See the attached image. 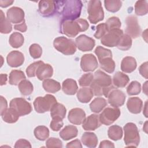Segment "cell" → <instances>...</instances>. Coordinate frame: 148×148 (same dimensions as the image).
Listing matches in <instances>:
<instances>
[{
	"label": "cell",
	"mask_w": 148,
	"mask_h": 148,
	"mask_svg": "<svg viewBox=\"0 0 148 148\" xmlns=\"http://www.w3.org/2000/svg\"><path fill=\"white\" fill-rule=\"evenodd\" d=\"M35 138L39 140H45L49 136V130L47 127L44 125L36 127L34 131Z\"/></svg>",
	"instance_id": "37"
},
{
	"label": "cell",
	"mask_w": 148,
	"mask_h": 148,
	"mask_svg": "<svg viewBox=\"0 0 148 148\" xmlns=\"http://www.w3.org/2000/svg\"><path fill=\"white\" fill-rule=\"evenodd\" d=\"M46 146L47 147H62V142L58 138H50L46 142Z\"/></svg>",
	"instance_id": "50"
},
{
	"label": "cell",
	"mask_w": 148,
	"mask_h": 148,
	"mask_svg": "<svg viewBox=\"0 0 148 148\" xmlns=\"http://www.w3.org/2000/svg\"><path fill=\"white\" fill-rule=\"evenodd\" d=\"M7 75L6 74H1V86L6 84L7 81Z\"/></svg>",
	"instance_id": "59"
},
{
	"label": "cell",
	"mask_w": 148,
	"mask_h": 148,
	"mask_svg": "<svg viewBox=\"0 0 148 148\" xmlns=\"http://www.w3.org/2000/svg\"><path fill=\"white\" fill-rule=\"evenodd\" d=\"M120 116V110L118 108L108 107L104 109L99 116L101 124L109 125L113 124Z\"/></svg>",
	"instance_id": "7"
},
{
	"label": "cell",
	"mask_w": 148,
	"mask_h": 148,
	"mask_svg": "<svg viewBox=\"0 0 148 148\" xmlns=\"http://www.w3.org/2000/svg\"><path fill=\"white\" fill-rule=\"evenodd\" d=\"M86 118V113L81 108H73L68 113V119L69 122L75 125H80Z\"/></svg>",
	"instance_id": "18"
},
{
	"label": "cell",
	"mask_w": 148,
	"mask_h": 148,
	"mask_svg": "<svg viewBox=\"0 0 148 148\" xmlns=\"http://www.w3.org/2000/svg\"><path fill=\"white\" fill-rule=\"evenodd\" d=\"M108 135L109 138L113 140H120L123 136L122 128L117 125H112L108 129Z\"/></svg>",
	"instance_id": "35"
},
{
	"label": "cell",
	"mask_w": 148,
	"mask_h": 148,
	"mask_svg": "<svg viewBox=\"0 0 148 148\" xmlns=\"http://www.w3.org/2000/svg\"><path fill=\"white\" fill-rule=\"evenodd\" d=\"M43 63V61H38L30 64L26 69V73L28 77H35L36 76V72L37 71L38 66Z\"/></svg>",
	"instance_id": "48"
},
{
	"label": "cell",
	"mask_w": 148,
	"mask_h": 148,
	"mask_svg": "<svg viewBox=\"0 0 148 148\" xmlns=\"http://www.w3.org/2000/svg\"><path fill=\"white\" fill-rule=\"evenodd\" d=\"M101 124L99 116L92 114L85 118L82 123V127L86 131H94L98 128Z\"/></svg>",
	"instance_id": "19"
},
{
	"label": "cell",
	"mask_w": 148,
	"mask_h": 148,
	"mask_svg": "<svg viewBox=\"0 0 148 148\" xmlns=\"http://www.w3.org/2000/svg\"><path fill=\"white\" fill-rule=\"evenodd\" d=\"M147 81H146L143 85V92L147 95Z\"/></svg>",
	"instance_id": "60"
},
{
	"label": "cell",
	"mask_w": 148,
	"mask_h": 148,
	"mask_svg": "<svg viewBox=\"0 0 148 148\" xmlns=\"http://www.w3.org/2000/svg\"><path fill=\"white\" fill-rule=\"evenodd\" d=\"M42 86L46 91L50 93H56L61 89L60 83L57 81L51 79L44 80Z\"/></svg>",
	"instance_id": "28"
},
{
	"label": "cell",
	"mask_w": 148,
	"mask_h": 148,
	"mask_svg": "<svg viewBox=\"0 0 148 148\" xmlns=\"http://www.w3.org/2000/svg\"><path fill=\"white\" fill-rule=\"evenodd\" d=\"M57 13L60 15L61 22L75 21L80 17L83 3L81 1L68 0L56 1Z\"/></svg>",
	"instance_id": "1"
},
{
	"label": "cell",
	"mask_w": 148,
	"mask_h": 148,
	"mask_svg": "<svg viewBox=\"0 0 148 148\" xmlns=\"http://www.w3.org/2000/svg\"><path fill=\"white\" fill-rule=\"evenodd\" d=\"M106 24L108 27V30H112L115 29H119L121 25V21L117 17H109L106 23Z\"/></svg>",
	"instance_id": "44"
},
{
	"label": "cell",
	"mask_w": 148,
	"mask_h": 148,
	"mask_svg": "<svg viewBox=\"0 0 148 148\" xmlns=\"http://www.w3.org/2000/svg\"><path fill=\"white\" fill-rule=\"evenodd\" d=\"M104 4L108 11L114 13L120 10L122 5V2L119 0H105L104 1Z\"/></svg>",
	"instance_id": "40"
},
{
	"label": "cell",
	"mask_w": 148,
	"mask_h": 148,
	"mask_svg": "<svg viewBox=\"0 0 148 148\" xmlns=\"http://www.w3.org/2000/svg\"><path fill=\"white\" fill-rule=\"evenodd\" d=\"M136 60L131 56L124 57L121 62V69L125 73H131L136 68Z\"/></svg>",
	"instance_id": "22"
},
{
	"label": "cell",
	"mask_w": 148,
	"mask_h": 148,
	"mask_svg": "<svg viewBox=\"0 0 148 148\" xmlns=\"http://www.w3.org/2000/svg\"><path fill=\"white\" fill-rule=\"evenodd\" d=\"M24 41V36L20 32H15L12 33L9 39L10 45L13 48H18L21 47Z\"/></svg>",
	"instance_id": "33"
},
{
	"label": "cell",
	"mask_w": 148,
	"mask_h": 148,
	"mask_svg": "<svg viewBox=\"0 0 148 148\" xmlns=\"http://www.w3.org/2000/svg\"><path fill=\"white\" fill-rule=\"evenodd\" d=\"M75 43L79 50L82 51H89L95 46V40L86 35H80L76 38Z\"/></svg>",
	"instance_id": "14"
},
{
	"label": "cell",
	"mask_w": 148,
	"mask_h": 148,
	"mask_svg": "<svg viewBox=\"0 0 148 148\" xmlns=\"http://www.w3.org/2000/svg\"><path fill=\"white\" fill-rule=\"evenodd\" d=\"M94 80V75L91 73H85L79 80V85L82 87L90 86Z\"/></svg>",
	"instance_id": "46"
},
{
	"label": "cell",
	"mask_w": 148,
	"mask_h": 148,
	"mask_svg": "<svg viewBox=\"0 0 148 148\" xmlns=\"http://www.w3.org/2000/svg\"><path fill=\"white\" fill-rule=\"evenodd\" d=\"M143 130L146 133H147V121H146L143 127Z\"/></svg>",
	"instance_id": "62"
},
{
	"label": "cell",
	"mask_w": 148,
	"mask_h": 148,
	"mask_svg": "<svg viewBox=\"0 0 148 148\" xmlns=\"http://www.w3.org/2000/svg\"><path fill=\"white\" fill-rule=\"evenodd\" d=\"M10 108L13 109L19 116L28 114L32 111L31 103L23 98L12 99L10 102Z\"/></svg>",
	"instance_id": "6"
},
{
	"label": "cell",
	"mask_w": 148,
	"mask_h": 148,
	"mask_svg": "<svg viewBox=\"0 0 148 148\" xmlns=\"http://www.w3.org/2000/svg\"><path fill=\"white\" fill-rule=\"evenodd\" d=\"M14 2L13 1H8V0H1L0 1V6L1 8H6L11 5Z\"/></svg>",
	"instance_id": "58"
},
{
	"label": "cell",
	"mask_w": 148,
	"mask_h": 148,
	"mask_svg": "<svg viewBox=\"0 0 148 148\" xmlns=\"http://www.w3.org/2000/svg\"><path fill=\"white\" fill-rule=\"evenodd\" d=\"M93 82L98 86L104 88L112 84V79L110 76L101 70H98L94 73Z\"/></svg>",
	"instance_id": "16"
},
{
	"label": "cell",
	"mask_w": 148,
	"mask_h": 148,
	"mask_svg": "<svg viewBox=\"0 0 148 148\" xmlns=\"http://www.w3.org/2000/svg\"><path fill=\"white\" fill-rule=\"evenodd\" d=\"M123 31L119 29L109 31L101 39V43L108 47H117Z\"/></svg>",
	"instance_id": "9"
},
{
	"label": "cell",
	"mask_w": 148,
	"mask_h": 148,
	"mask_svg": "<svg viewBox=\"0 0 148 148\" xmlns=\"http://www.w3.org/2000/svg\"><path fill=\"white\" fill-rule=\"evenodd\" d=\"M29 51L31 56L33 58L37 59L41 57L42 54V49L38 44L34 43L29 46Z\"/></svg>",
	"instance_id": "45"
},
{
	"label": "cell",
	"mask_w": 148,
	"mask_h": 148,
	"mask_svg": "<svg viewBox=\"0 0 148 148\" xmlns=\"http://www.w3.org/2000/svg\"><path fill=\"white\" fill-rule=\"evenodd\" d=\"M141 86L137 81H132L127 87V92L129 95H138L140 92Z\"/></svg>",
	"instance_id": "43"
},
{
	"label": "cell",
	"mask_w": 148,
	"mask_h": 148,
	"mask_svg": "<svg viewBox=\"0 0 148 148\" xmlns=\"http://www.w3.org/2000/svg\"><path fill=\"white\" fill-rule=\"evenodd\" d=\"M76 21L79 24V25L81 27V29L82 30V32L86 31L88 28L89 24L86 20L83 19V18H78L76 20Z\"/></svg>",
	"instance_id": "53"
},
{
	"label": "cell",
	"mask_w": 148,
	"mask_h": 148,
	"mask_svg": "<svg viewBox=\"0 0 148 148\" xmlns=\"http://www.w3.org/2000/svg\"><path fill=\"white\" fill-rule=\"evenodd\" d=\"M109 103L114 108H119L124 105L126 96L121 90L118 89L112 90L109 94L108 97Z\"/></svg>",
	"instance_id": "13"
},
{
	"label": "cell",
	"mask_w": 148,
	"mask_h": 148,
	"mask_svg": "<svg viewBox=\"0 0 148 148\" xmlns=\"http://www.w3.org/2000/svg\"><path fill=\"white\" fill-rule=\"evenodd\" d=\"M99 147H114V145L112 142L108 140H105L101 142Z\"/></svg>",
	"instance_id": "57"
},
{
	"label": "cell",
	"mask_w": 148,
	"mask_h": 148,
	"mask_svg": "<svg viewBox=\"0 0 148 148\" xmlns=\"http://www.w3.org/2000/svg\"><path fill=\"white\" fill-rule=\"evenodd\" d=\"M106 100L102 97L95 98L90 104V108L92 112L98 113L107 106Z\"/></svg>",
	"instance_id": "29"
},
{
	"label": "cell",
	"mask_w": 148,
	"mask_h": 148,
	"mask_svg": "<svg viewBox=\"0 0 148 148\" xmlns=\"http://www.w3.org/2000/svg\"><path fill=\"white\" fill-rule=\"evenodd\" d=\"M148 3L147 1H138L135 5V12L138 16H143L147 13Z\"/></svg>",
	"instance_id": "41"
},
{
	"label": "cell",
	"mask_w": 148,
	"mask_h": 148,
	"mask_svg": "<svg viewBox=\"0 0 148 148\" xmlns=\"http://www.w3.org/2000/svg\"><path fill=\"white\" fill-rule=\"evenodd\" d=\"M64 123L62 119L60 117H53L50 123V127L51 129L54 131H59L63 126Z\"/></svg>",
	"instance_id": "49"
},
{
	"label": "cell",
	"mask_w": 148,
	"mask_h": 148,
	"mask_svg": "<svg viewBox=\"0 0 148 148\" xmlns=\"http://www.w3.org/2000/svg\"><path fill=\"white\" fill-rule=\"evenodd\" d=\"M53 45L57 51L65 55H72L76 51L75 42L72 39L64 36H59L55 38Z\"/></svg>",
	"instance_id": "3"
},
{
	"label": "cell",
	"mask_w": 148,
	"mask_h": 148,
	"mask_svg": "<svg viewBox=\"0 0 148 148\" xmlns=\"http://www.w3.org/2000/svg\"><path fill=\"white\" fill-rule=\"evenodd\" d=\"M15 148H20V147H31V143L29 141L24 139H20L18 140L14 145Z\"/></svg>",
	"instance_id": "51"
},
{
	"label": "cell",
	"mask_w": 148,
	"mask_h": 148,
	"mask_svg": "<svg viewBox=\"0 0 148 148\" xmlns=\"http://www.w3.org/2000/svg\"><path fill=\"white\" fill-rule=\"evenodd\" d=\"M81 139L83 145L88 147H95L98 144L97 136L92 132H86L83 133Z\"/></svg>",
	"instance_id": "25"
},
{
	"label": "cell",
	"mask_w": 148,
	"mask_h": 148,
	"mask_svg": "<svg viewBox=\"0 0 148 148\" xmlns=\"http://www.w3.org/2000/svg\"><path fill=\"white\" fill-rule=\"evenodd\" d=\"M7 18L12 23L17 24L24 21V12L18 7L13 6L9 9L6 13Z\"/></svg>",
	"instance_id": "15"
},
{
	"label": "cell",
	"mask_w": 148,
	"mask_h": 148,
	"mask_svg": "<svg viewBox=\"0 0 148 148\" xmlns=\"http://www.w3.org/2000/svg\"><path fill=\"white\" fill-rule=\"evenodd\" d=\"M62 89L65 94L72 95L77 92L78 86L75 80L72 79H66L62 83Z\"/></svg>",
	"instance_id": "24"
},
{
	"label": "cell",
	"mask_w": 148,
	"mask_h": 148,
	"mask_svg": "<svg viewBox=\"0 0 148 148\" xmlns=\"http://www.w3.org/2000/svg\"><path fill=\"white\" fill-rule=\"evenodd\" d=\"M66 147H77L82 148V145L79 139H75L67 143L66 145Z\"/></svg>",
	"instance_id": "56"
},
{
	"label": "cell",
	"mask_w": 148,
	"mask_h": 148,
	"mask_svg": "<svg viewBox=\"0 0 148 148\" xmlns=\"http://www.w3.org/2000/svg\"><path fill=\"white\" fill-rule=\"evenodd\" d=\"M124 131L125 145L137 147L140 142V136L136 125L133 123H128L124 127Z\"/></svg>",
	"instance_id": "2"
},
{
	"label": "cell",
	"mask_w": 148,
	"mask_h": 148,
	"mask_svg": "<svg viewBox=\"0 0 148 148\" xmlns=\"http://www.w3.org/2000/svg\"><path fill=\"white\" fill-rule=\"evenodd\" d=\"M143 113L144 114V115L146 117H147V101H146L145 106H144V109H143Z\"/></svg>",
	"instance_id": "61"
},
{
	"label": "cell",
	"mask_w": 148,
	"mask_h": 148,
	"mask_svg": "<svg viewBox=\"0 0 148 148\" xmlns=\"http://www.w3.org/2000/svg\"><path fill=\"white\" fill-rule=\"evenodd\" d=\"M53 74V69L52 66L44 62L40 64L36 72V76L40 80H43L51 77Z\"/></svg>",
	"instance_id": "20"
},
{
	"label": "cell",
	"mask_w": 148,
	"mask_h": 148,
	"mask_svg": "<svg viewBox=\"0 0 148 148\" xmlns=\"http://www.w3.org/2000/svg\"><path fill=\"white\" fill-rule=\"evenodd\" d=\"M108 31L109 30L106 23H101L97 25L96 27V32L94 36L97 39H100L102 38Z\"/></svg>",
	"instance_id": "47"
},
{
	"label": "cell",
	"mask_w": 148,
	"mask_h": 148,
	"mask_svg": "<svg viewBox=\"0 0 148 148\" xmlns=\"http://www.w3.org/2000/svg\"><path fill=\"white\" fill-rule=\"evenodd\" d=\"M88 19L91 24H97L104 18V12L100 1H90L87 6Z\"/></svg>",
	"instance_id": "4"
},
{
	"label": "cell",
	"mask_w": 148,
	"mask_h": 148,
	"mask_svg": "<svg viewBox=\"0 0 148 148\" xmlns=\"http://www.w3.org/2000/svg\"><path fill=\"white\" fill-rule=\"evenodd\" d=\"M94 96V94L91 88L83 87L77 92V98L79 102L82 103H88Z\"/></svg>",
	"instance_id": "27"
},
{
	"label": "cell",
	"mask_w": 148,
	"mask_h": 148,
	"mask_svg": "<svg viewBox=\"0 0 148 148\" xmlns=\"http://www.w3.org/2000/svg\"><path fill=\"white\" fill-rule=\"evenodd\" d=\"M129 81V77L121 72H117L113 77V83L116 87H124L128 83Z\"/></svg>",
	"instance_id": "26"
},
{
	"label": "cell",
	"mask_w": 148,
	"mask_h": 148,
	"mask_svg": "<svg viewBox=\"0 0 148 148\" xmlns=\"http://www.w3.org/2000/svg\"><path fill=\"white\" fill-rule=\"evenodd\" d=\"M0 13V32L2 34H9L12 30L11 22L5 17L2 10H1Z\"/></svg>",
	"instance_id": "34"
},
{
	"label": "cell",
	"mask_w": 148,
	"mask_h": 148,
	"mask_svg": "<svg viewBox=\"0 0 148 148\" xmlns=\"http://www.w3.org/2000/svg\"><path fill=\"white\" fill-rule=\"evenodd\" d=\"M100 67L108 73H113L115 69V62L112 57H106L99 61Z\"/></svg>",
	"instance_id": "36"
},
{
	"label": "cell",
	"mask_w": 148,
	"mask_h": 148,
	"mask_svg": "<svg viewBox=\"0 0 148 148\" xmlns=\"http://www.w3.org/2000/svg\"><path fill=\"white\" fill-rule=\"evenodd\" d=\"M94 52H95V54L97 56L99 61L106 57L112 58V51L110 50L107 49L101 46H98L95 48Z\"/></svg>",
	"instance_id": "42"
},
{
	"label": "cell",
	"mask_w": 148,
	"mask_h": 148,
	"mask_svg": "<svg viewBox=\"0 0 148 148\" xmlns=\"http://www.w3.org/2000/svg\"><path fill=\"white\" fill-rule=\"evenodd\" d=\"M1 116L3 120L8 123H16L20 117L17 112L11 108L7 109Z\"/></svg>",
	"instance_id": "32"
},
{
	"label": "cell",
	"mask_w": 148,
	"mask_h": 148,
	"mask_svg": "<svg viewBox=\"0 0 148 148\" xmlns=\"http://www.w3.org/2000/svg\"><path fill=\"white\" fill-rule=\"evenodd\" d=\"M57 103L56 98L51 94H46L44 97H38L34 101L35 111L43 113L50 110L51 107Z\"/></svg>",
	"instance_id": "5"
},
{
	"label": "cell",
	"mask_w": 148,
	"mask_h": 148,
	"mask_svg": "<svg viewBox=\"0 0 148 148\" xmlns=\"http://www.w3.org/2000/svg\"><path fill=\"white\" fill-rule=\"evenodd\" d=\"M80 66L84 72H92L98 66V62L92 54H86L81 58Z\"/></svg>",
	"instance_id": "12"
},
{
	"label": "cell",
	"mask_w": 148,
	"mask_h": 148,
	"mask_svg": "<svg viewBox=\"0 0 148 148\" xmlns=\"http://www.w3.org/2000/svg\"><path fill=\"white\" fill-rule=\"evenodd\" d=\"M126 23V34L131 38H136L140 34L141 29L138 24L137 18L134 16H130L125 20Z\"/></svg>",
	"instance_id": "10"
},
{
	"label": "cell",
	"mask_w": 148,
	"mask_h": 148,
	"mask_svg": "<svg viewBox=\"0 0 148 148\" xmlns=\"http://www.w3.org/2000/svg\"><path fill=\"white\" fill-rule=\"evenodd\" d=\"M8 64L11 67H18L21 66L24 61V56L23 54L17 50H14L10 52L6 57Z\"/></svg>",
	"instance_id": "17"
},
{
	"label": "cell",
	"mask_w": 148,
	"mask_h": 148,
	"mask_svg": "<svg viewBox=\"0 0 148 148\" xmlns=\"http://www.w3.org/2000/svg\"><path fill=\"white\" fill-rule=\"evenodd\" d=\"M14 29L16 30L19 31L20 32H25L27 31V25L25 24V20L20 24H15L14 25Z\"/></svg>",
	"instance_id": "54"
},
{
	"label": "cell",
	"mask_w": 148,
	"mask_h": 148,
	"mask_svg": "<svg viewBox=\"0 0 148 148\" xmlns=\"http://www.w3.org/2000/svg\"><path fill=\"white\" fill-rule=\"evenodd\" d=\"M61 33L65 34L68 37H75L80 32H82L81 27L76 20H66L61 22L60 25Z\"/></svg>",
	"instance_id": "8"
},
{
	"label": "cell",
	"mask_w": 148,
	"mask_h": 148,
	"mask_svg": "<svg viewBox=\"0 0 148 148\" xmlns=\"http://www.w3.org/2000/svg\"><path fill=\"white\" fill-rule=\"evenodd\" d=\"M77 128L72 125L65 126L60 132V136L64 140H68L77 136Z\"/></svg>",
	"instance_id": "23"
},
{
	"label": "cell",
	"mask_w": 148,
	"mask_h": 148,
	"mask_svg": "<svg viewBox=\"0 0 148 148\" xmlns=\"http://www.w3.org/2000/svg\"><path fill=\"white\" fill-rule=\"evenodd\" d=\"M147 62H145L143 63L139 68V71L140 74L144 77L145 79H147Z\"/></svg>",
	"instance_id": "52"
},
{
	"label": "cell",
	"mask_w": 148,
	"mask_h": 148,
	"mask_svg": "<svg viewBox=\"0 0 148 148\" xmlns=\"http://www.w3.org/2000/svg\"><path fill=\"white\" fill-rule=\"evenodd\" d=\"M39 12L43 17H50L57 13V5L54 1L42 0L39 2Z\"/></svg>",
	"instance_id": "11"
},
{
	"label": "cell",
	"mask_w": 148,
	"mask_h": 148,
	"mask_svg": "<svg viewBox=\"0 0 148 148\" xmlns=\"http://www.w3.org/2000/svg\"><path fill=\"white\" fill-rule=\"evenodd\" d=\"M50 116L53 117H60L64 119L65 117L66 109L65 107L61 103H55L50 109Z\"/></svg>",
	"instance_id": "30"
},
{
	"label": "cell",
	"mask_w": 148,
	"mask_h": 148,
	"mask_svg": "<svg viewBox=\"0 0 148 148\" xmlns=\"http://www.w3.org/2000/svg\"><path fill=\"white\" fill-rule=\"evenodd\" d=\"M127 106L128 110L134 114H138L142 110L143 102L138 97H131L127 102Z\"/></svg>",
	"instance_id": "21"
},
{
	"label": "cell",
	"mask_w": 148,
	"mask_h": 148,
	"mask_svg": "<svg viewBox=\"0 0 148 148\" xmlns=\"http://www.w3.org/2000/svg\"><path fill=\"white\" fill-rule=\"evenodd\" d=\"M18 88L21 94L23 95H30L34 90L32 84L29 80L26 79L22 80L18 84Z\"/></svg>",
	"instance_id": "39"
},
{
	"label": "cell",
	"mask_w": 148,
	"mask_h": 148,
	"mask_svg": "<svg viewBox=\"0 0 148 148\" xmlns=\"http://www.w3.org/2000/svg\"><path fill=\"white\" fill-rule=\"evenodd\" d=\"M132 42V38L128 35L123 34L120 39L117 47L121 50H127L131 48Z\"/></svg>",
	"instance_id": "38"
},
{
	"label": "cell",
	"mask_w": 148,
	"mask_h": 148,
	"mask_svg": "<svg viewBox=\"0 0 148 148\" xmlns=\"http://www.w3.org/2000/svg\"><path fill=\"white\" fill-rule=\"evenodd\" d=\"M0 101H1V110L0 113L1 115L8 109V103L6 99L2 96L0 97Z\"/></svg>",
	"instance_id": "55"
},
{
	"label": "cell",
	"mask_w": 148,
	"mask_h": 148,
	"mask_svg": "<svg viewBox=\"0 0 148 148\" xmlns=\"http://www.w3.org/2000/svg\"><path fill=\"white\" fill-rule=\"evenodd\" d=\"M25 79L24 72L20 70H13L9 74V82L11 85H18L22 80Z\"/></svg>",
	"instance_id": "31"
}]
</instances>
